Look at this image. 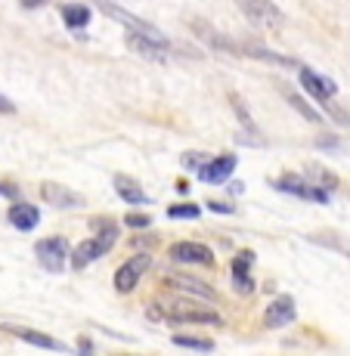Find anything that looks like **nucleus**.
<instances>
[{
    "label": "nucleus",
    "instance_id": "23",
    "mask_svg": "<svg viewBox=\"0 0 350 356\" xmlns=\"http://www.w3.org/2000/svg\"><path fill=\"white\" fill-rule=\"evenodd\" d=\"M283 97H285L288 102H292V106H294V108H298V112H301V115H304V118H307V121H313V124H326V115H319V112H317V108H313V106H310V102H307L304 97H301V93H294V90H283Z\"/></svg>",
    "mask_w": 350,
    "mask_h": 356
},
{
    "label": "nucleus",
    "instance_id": "11",
    "mask_svg": "<svg viewBox=\"0 0 350 356\" xmlns=\"http://www.w3.org/2000/svg\"><path fill=\"white\" fill-rule=\"evenodd\" d=\"M298 78H301V87H304L307 93H310L313 99H319V102H328V99H335L338 97V84H335L332 78H322V74H317L313 68H301L298 72Z\"/></svg>",
    "mask_w": 350,
    "mask_h": 356
},
{
    "label": "nucleus",
    "instance_id": "13",
    "mask_svg": "<svg viewBox=\"0 0 350 356\" xmlns=\"http://www.w3.org/2000/svg\"><path fill=\"white\" fill-rule=\"evenodd\" d=\"M236 164H239L236 155H232V152H223V155H217V159H211V164H208L205 170H198V180L214 183V186H223V183L232 177Z\"/></svg>",
    "mask_w": 350,
    "mask_h": 356
},
{
    "label": "nucleus",
    "instance_id": "8",
    "mask_svg": "<svg viewBox=\"0 0 350 356\" xmlns=\"http://www.w3.org/2000/svg\"><path fill=\"white\" fill-rule=\"evenodd\" d=\"M168 257L174 264H186V266H214V251L202 242H177L170 245Z\"/></svg>",
    "mask_w": 350,
    "mask_h": 356
},
{
    "label": "nucleus",
    "instance_id": "7",
    "mask_svg": "<svg viewBox=\"0 0 350 356\" xmlns=\"http://www.w3.org/2000/svg\"><path fill=\"white\" fill-rule=\"evenodd\" d=\"M189 29H192V34H196L202 44H208L211 50H217V53H230V56H239L242 53V47L239 44H232L226 34H221L214 29L211 22H205V19H189Z\"/></svg>",
    "mask_w": 350,
    "mask_h": 356
},
{
    "label": "nucleus",
    "instance_id": "35",
    "mask_svg": "<svg viewBox=\"0 0 350 356\" xmlns=\"http://www.w3.org/2000/svg\"><path fill=\"white\" fill-rule=\"evenodd\" d=\"M226 189H230V195H242V193H245V186H242V183H230V186H226Z\"/></svg>",
    "mask_w": 350,
    "mask_h": 356
},
{
    "label": "nucleus",
    "instance_id": "12",
    "mask_svg": "<svg viewBox=\"0 0 350 356\" xmlns=\"http://www.w3.org/2000/svg\"><path fill=\"white\" fill-rule=\"evenodd\" d=\"M251 264H255V251H239L230 264V273H232V289L239 294H251L255 291V279H251Z\"/></svg>",
    "mask_w": 350,
    "mask_h": 356
},
{
    "label": "nucleus",
    "instance_id": "1",
    "mask_svg": "<svg viewBox=\"0 0 350 356\" xmlns=\"http://www.w3.org/2000/svg\"><path fill=\"white\" fill-rule=\"evenodd\" d=\"M93 227L100 232L90 236V238H84V242H78V245H74V251H72V266H74V270H84L87 264L106 257L109 251L115 248V242H118V227H115V223H109V220L100 223V220H96Z\"/></svg>",
    "mask_w": 350,
    "mask_h": 356
},
{
    "label": "nucleus",
    "instance_id": "37",
    "mask_svg": "<svg viewBox=\"0 0 350 356\" xmlns=\"http://www.w3.org/2000/svg\"><path fill=\"white\" fill-rule=\"evenodd\" d=\"M19 3H22V6H29V10H34V6H44L47 0H19Z\"/></svg>",
    "mask_w": 350,
    "mask_h": 356
},
{
    "label": "nucleus",
    "instance_id": "18",
    "mask_svg": "<svg viewBox=\"0 0 350 356\" xmlns=\"http://www.w3.org/2000/svg\"><path fill=\"white\" fill-rule=\"evenodd\" d=\"M40 195H44V202H50L53 208H74V204L84 202L81 195H74L72 189L59 186V183H44V186H40Z\"/></svg>",
    "mask_w": 350,
    "mask_h": 356
},
{
    "label": "nucleus",
    "instance_id": "32",
    "mask_svg": "<svg viewBox=\"0 0 350 356\" xmlns=\"http://www.w3.org/2000/svg\"><path fill=\"white\" fill-rule=\"evenodd\" d=\"M335 140H338V136H319L317 146H319V149H322V146H326V149H338V143H335Z\"/></svg>",
    "mask_w": 350,
    "mask_h": 356
},
{
    "label": "nucleus",
    "instance_id": "29",
    "mask_svg": "<svg viewBox=\"0 0 350 356\" xmlns=\"http://www.w3.org/2000/svg\"><path fill=\"white\" fill-rule=\"evenodd\" d=\"M208 211H217V214H232V204H226V202H217V198H211V202H208Z\"/></svg>",
    "mask_w": 350,
    "mask_h": 356
},
{
    "label": "nucleus",
    "instance_id": "20",
    "mask_svg": "<svg viewBox=\"0 0 350 356\" xmlns=\"http://www.w3.org/2000/svg\"><path fill=\"white\" fill-rule=\"evenodd\" d=\"M115 193H118V198H125L127 204H149V195L143 193V186L127 174L115 177Z\"/></svg>",
    "mask_w": 350,
    "mask_h": 356
},
{
    "label": "nucleus",
    "instance_id": "14",
    "mask_svg": "<svg viewBox=\"0 0 350 356\" xmlns=\"http://www.w3.org/2000/svg\"><path fill=\"white\" fill-rule=\"evenodd\" d=\"M127 47L143 59H152V63H168L170 59V47L159 44V40L146 38V34H127Z\"/></svg>",
    "mask_w": 350,
    "mask_h": 356
},
{
    "label": "nucleus",
    "instance_id": "22",
    "mask_svg": "<svg viewBox=\"0 0 350 356\" xmlns=\"http://www.w3.org/2000/svg\"><path fill=\"white\" fill-rule=\"evenodd\" d=\"M304 174H307V180H310L313 186L326 189V193H332V189H338V186H341L338 174H332V170H328V168H319V164H307V168H304Z\"/></svg>",
    "mask_w": 350,
    "mask_h": 356
},
{
    "label": "nucleus",
    "instance_id": "24",
    "mask_svg": "<svg viewBox=\"0 0 350 356\" xmlns=\"http://www.w3.org/2000/svg\"><path fill=\"white\" fill-rule=\"evenodd\" d=\"M177 347H186V350H198V353H214V341L211 338H196V334H174Z\"/></svg>",
    "mask_w": 350,
    "mask_h": 356
},
{
    "label": "nucleus",
    "instance_id": "9",
    "mask_svg": "<svg viewBox=\"0 0 350 356\" xmlns=\"http://www.w3.org/2000/svg\"><path fill=\"white\" fill-rule=\"evenodd\" d=\"M170 323H202V325H221L223 316L214 310H208V307H198V304H180L177 300L174 307H170Z\"/></svg>",
    "mask_w": 350,
    "mask_h": 356
},
{
    "label": "nucleus",
    "instance_id": "5",
    "mask_svg": "<svg viewBox=\"0 0 350 356\" xmlns=\"http://www.w3.org/2000/svg\"><path fill=\"white\" fill-rule=\"evenodd\" d=\"M149 266H152V257H149V254H134L130 260H125V264L115 270V279H112L115 291H118V294H130L136 285H140V279L149 273Z\"/></svg>",
    "mask_w": 350,
    "mask_h": 356
},
{
    "label": "nucleus",
    "instance_id": "26",
    "mask_svg": "<svg viewBox=\"0 0 350 356\" xmlns=\"http://www.w3.org/2000/svg\"><path fill=\"white\" fill-rule=\"evenodd\" d=\"M168 217H170V220H198V217H202V208H198V204H192V202L170 204Z\"/></svg>",
    "mask_w": 350,
    "mask_h": 356
},
{
    "label": "nucleus",
    "instance_id": "33",
    "mask_svg": "<svg viewBox=\"0 0 350 356\" xmlns=\"http://www.w3.org/2000/svg\"><path fill=\"white\" fill-rule=\"evenodd\" d=\"M78 353H81V356H93V347H90V341H87V338H81Z\"/></svg>",
    "mask_w": 350,
    "mask_h": 356
},
{
    "label": "nucleus",
    "instance_id": "17",
    "mask_svg": "<svg viewBox=\"0 0 350 356\" xmlns=\"http://www.w3.org/2000/svg\"><path fill=\"white\" fill-rule=\"evenodd\" d=\"M6 220H10L19 232H31L40 223V211L34 208V204H29V202H16L10 208V214H6Z\"/></svg>",
    "mask_w": 350,
    "mask_h": 356
},
{
    "label": "nucleus",
    "instance_id": "34",
    "mask_svg": "<svg viewBox=\"0 0 350 356\" xmlns=\"http://www.w3.org/2000/svg\"><path fill=\"white\" fill-rule=\"evenodd\" d=\"M0 112H3V115H13V112H16V106H13V102L6 99V97H0Z\"/></svg>",
    "mask_w": 350,
    "mask_h": 356
},
{
    "label": "nucleus",
    "instance_id": "36",
    "mask_svg": "<svg viewBox=\"0 0 350 356\" xmlns=\"http://www.w3.org/2000/svg\"><path fill=\"white\" fill-rule=\"evenodd\" d=\"M313 242H326V245H335L332 238H322V236H317V238H313ZM338 251H344V254H350V248H344V245H338Z\"/></svg>",
    "mask_w": 350,
    "mask_h": 356
},
{
    "label": "nucleus",
    "instance_id": "2",
    "mask_svg": "<svg viewBox=\"0 0 350 356\" xmlns=\"http://www.w3.org/2000/svg\"><path fill=\"white\" fill-rule=\"evenodd\" d=\"M34 257H38V264L44 266V270L63 273L65 260H72V248H68V242L63 236H50V238H40V242L34 245Z\"/></svg>",
    "mask_w": 350,
    "mask_h": 356
},
{
    "label": "nucleus",
    "instance_id": "15",
    "mask_svg": "<svg viewBox=\"0 0 350 356\" xmlns=\"http://www.w3.org/2000/svg\"><path fill=\"white\" fill-rule=\"evenodd\" d=\"M168 285L170 289H177V291H186V294H192V298H202V300H208V304H214L217 300V291L211 289L208 282H202V279H192V276H186V273H170L168 276Z\"/></svg>",
    "mask_w": 350,
    "mask_h": 356
},
{
    "label": "nucleus",
    "instance_id": "3",
    "mask_svg": "<svg viewBox=\"0 0 350 356\" xmlns=\"http://www.w3.org/2000/svg\"><path fill=\"white\" fill-rule=\"evenodd\" d=\"M236 6L260 29H283L285 25V13L273 0H236Z\"/></svg>",
    "mask_w": 350,
    "mask_h": 356
},
{
    "label": "nucleus",
    "instance_id": "27",
    "mask_svg": "<svg viewBox=\"0 0 350 356\" xmlns=\"http://www.w3.org/2000/svg\"><path fill=\"white\" fill-rule=\"evenodd\" d=\"M230 106L236 108V118L242 121V127H248V130H255V121H251V115H248V108H245V102L239 93H230Z\"/></svg>",
    "mask_w": 350,
    "mask_h": 356
},
{
    "label": "nucleus",
    "instance_id": "28",
    "mask_svg": "<svg viewBox=\"0 0 350 356\" xmlns=\"http://www.w3.org/2000/svg\"><path fill=\"white\" fill-rule=\"evenodd\" d=\"M125 227H130V229H146V227H152V217H149V214H127L125 217Z\"/></svg>",
    "mask_w": 350,
    "mask_h": 356
},
{
    "label": "nucleus",
    "instance_id": "6",
    "mask_svg": "<svg viewBox=\"0 0 350 356\" xmlns=\"http://www.w3.org/2000/svg\"><path fill=\"white\" fill-rule=\"evenodd\" d=\"M276 189H279V193H285V195L301 198V202L328 204V193H326V189H319V186H313V183L301 180L298 174H283V177L276 180Z\"/></svg>",
    "mask_w": 350,
    "mask_h": 356
},
{
    "label": "nucleus",
    "instance_id": "16",
    "mask_svg": "<svg viewBox=\"0 0 350 356\" xmlns=\"http://www.w3.org/2000/svg\"><path fill=\"white\" fill-rule=\"evenodd\" d=\"M6 332H10V334H16V338H19V341H25V344L40 347V350H53V353H65V350H68V347H65V344H59L56 338H50V334H44V332H34V328L6 325Z\"/></svg>",
    "mask_w": 350,
    "mask_h": 356
},
{
    "label": "nucleus",
    "instance_id": "30",
    "mask_svg": "<svg viewBox=\"0 0 350 356\" xmlns=\"http://www.w3.org/2000/svg\"><path fill=\"white\" fill-rule=\"evenodd\" d=\"M326 112L332 115L338 124H347V127H350V112H338V108H328V106H326Z\"/></svg>",
    "mask_w": 350,
    "mask_h": 356
},
{
    "label": "nucleus",
    "instance_id": "25",
    "mask_svg": "<svg viewBox=\"0 0 350 356\" xmlns=\"http://www.w3.org/2000/svg\"><path fill=\"white\" fill-rule=\"evenodd\" d=\"M180 164H183V170H192V174H198V170H205L211 164V155L208 152H198V149H189V152L180 155Z\"/></svg>",
    "mask_w": 350,
    "mask_h": 356
},
{
    "label": "nucleus",
    "instance_id": "21",
    "mask_svg": "<svg viewBox=\"0 0 350 356\" xmlns=\"http://www.w3.org/2000/svg\"><path fill=\"white\" fill-rule=\"evenodd\" d=\"M242 53H248V56H255V59H264V63H273V65H283V68H304L298 63V59H288L283 56V53H276V50H267V47H260V44H245L242 47Z\"/></svg>",
    "mask_w": 350,
    "mask_h": 356
},
{
    "label": "nucleus",
    "instance_id": "19",
    "mask_svg": "<svg viewBox=\"0 0 350 356\" xmlns=\"http://www.w3.org/2000/svg\"><path fill=\"white\" fill-rule=\"evenodd\" d=\"M59 16H63L65 29L81 31V29H87V25H90L93 10H90V6H87V3H65L63 10H59Z\"/></svg>",
    "mask_w": 350,
    "mask_h": 356
},
{
    "label": "nucleus",
    "instance_id": "31",
    "mask_svg": "<svg viewBox=\"0 0 350 356\" xmlns=\"http://www.w3.org/2000/svg\"><path fill=\"white\" fill-rule=\"evenodd\" d=\"M0 195H6V198H19V189L13 186V183H0Z\"/></svg>",
    "mask_w": 350,
    "mask_h": 356
},
{
    "label": "nucleus",
    "instance_id": "4",
    "mask_svg": "<svg viewBox=\"0 0 350 356\" xmlns=\"http://www.w3.org/2000/svg\"><path fill=\"white\" fill-rule=\"evenodd\" d=\"M100 10L106 13L109 19H115V22H121V25H127L130 34H146V38H152V40H159V44L164 47H170V40L164 38V34L155 29L152 22H143V19H136L134 13H127L125 6H115V3H109V0H100Z\"/></svg>",
    "mask_w": 350,
    "mask_h": 356
},
{
    "label": "nucleus",
    "instance_id": "10",
    "mask_svg": "<svg viewBox=\"0 0 350 356\" xmlns=\"http://www.w3.org/2000/svg\"><path fill=\"white\" fill-rule=\"evenodd\" d=\"M294 319H298V307H294V298H288V294L273 298L270 307H267V313H264L267 328H285V325H292Z\"/></svg>",
    "mask_w": 350,
    "mask_h": 356
}]
</instances>
